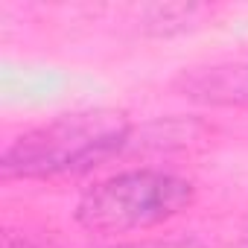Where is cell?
I'll return each instance as SVG.
<instances>
[{
    "label": "cell",
    "mask_w": 248,
    "mask_h": 248,
    "mask_svg": "<svg viewBox=\"0 0 248 248\" xmlns=\"http://www.w3.org/2000/svg\"><path fill=\"white\" fill-rule=\"evenodd\" d=\"M108 248H202L196 239H143V242H120Z\"/></svg>",
    "instance_id": "obj_5"
},
{
    "label": "cell",
    "mask_w": 248,
    "mask_h": 248,
    "mask_svg": "<svg viewBox=\"0 0 248 248\" xmlns=\"http://www.w3.org/2000/svg\"><path fill=\"white\" fill-rule=\"evenodd\" d=\"M172 91L190 102L213 108H248V56L184 67L172 79Z\"/></svg>",
    "instance_id": "obj_3"
},
{
    "label": "cell",
    "mask_w": 248,
    "mask_h": 248,
    "mask_svg": "<svg viewBox=\"0 0 248 248\" xmlns=\"http://www.w3.org/2000/svg\"><path fill=\"white\" fill-rule=\"evenodd\" d=\"M132 123L117 111H73L18 135L0 155L6 181H44L91 172L132 143Z\"/></svg>",
    "instance_id": "obj_1"
},
{
    "label": "cell",
    "mask_w": 248,
    "mask_h": 248,
    "mask_svg": "<svg viewBox=\"0 0 248 248\" xmlns=\"http://www.w3.org/2000/svg\"><path fill=\"white\" fill-rule=\"evenodd\" d=\"M196 204V184L178 172L140 167L91 184L73 207V219L88 233H143L167 225Z\"/></svg>",
    "instance_id": "obj_2"
},
{
    "label": "cell",
    "mask_w": 248,
    "mask_h": 248,
    "mask_svg": "<svg viewBox=\"0 0 248 248\" xmlns=\"http://www.w3.org/2000/svg\"><path fill=\"white\" fill-rule=\"evenodd\" d=\"M207 15H213V12L204 6H152L143 15V27L155 30V32H170V30L184 32L187 27L202 24V18H207Z\"/></svg>",
    "instance_id": "obj_4"
}]
</instances>
